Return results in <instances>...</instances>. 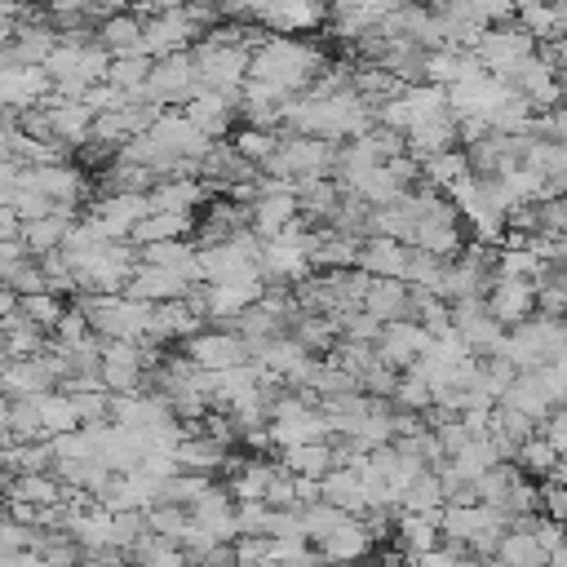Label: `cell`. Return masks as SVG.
Masks as SVG:
<instances>
[{
    "label": "cell",
    "mask_w": 567,
    "mask_h": 567,
    "mask_svg": "<svg viewBox=\"0 0 567 567\" xmlns=\"http://www.w3.org/2000/svg\"><path fill=\"white\" fill-rule=\"evenodd\" d=\"M279 465L288 470V474H297V478H323L328 470H332V443H306V447H288L284 456H279Z\"/></svg>",
    "instance_id": "14"
},
{
    "label": "cell",
    "mask_w": 567,
    "mask_h": 567,
    "mask_svg": "<svg viewBox=\"0 0 567 567\" xmlns=\"http://www.w3.org/2000/svg\"><path fill=\"white\" fill-rule=\"evenodd\" d=\"M536 53L549 62L554 80H558V84H563V93H567V35H563V40H554V44H540Z\"/></svg>",
    "instance_id": "18"
},
{
    "label": "cell",
    "mask_w": 567,
    "mask_h": 567,
    "mask_svg": "<svg viewBox=\"0 0 567 567\" xmlns=\"http://www.w3.org/2000/svg\"><path fill=\"white\" fill-rule=\"evenodd\" d=\"M368 545H372L368 527H363L359 518H346L332 536H323V540L315 545V554H319V563H323V567H346V563L363 558V554H368Z\"/></svg>",
    "instance_id": "9"
},
{
    "label": "cell",
    "mask_w": 567,
    "mask_h": 567,
    "mask_svg": "<svg viewBox=\"0 0 567 567\" xmlns=\"http://www.w3.org/2000/svg\"><path fill=\"white\" fill-rule=\"evenodd\" d=\"M408 244L399 239H381V235H368L359 244V257H354V270L372 275V279H403L408 275Z\"/></svg>",
    "instance_id": "7"
},
{
    "label": "cell",
    "mask_w": 567,
    "mask_h": 567,
    "mask_svg": "<svg viewBox=\"0 0 567 567\" xmlns=\"http://www.w3.org/2000/svg\"><path fill=\"white\" fill-rule=\"evenodd\" d=\"M137 97L151 102V106H173V102H190V97H199V80H195L190 49L151 62V75H146V84H142Z\"/></svg>",
    "instance_id": "2"
},
{
    "label": "cell",
    "mask_w": 567,
    "mask_h": 567,
    "mask_svg": "<svg viewBox=\"0 0 567 567\" xmlns=\"http://www.w3.org/2000/svg\"><path fill=\"white\" fill-rule=\"evenodd\" d=\"M483 306L509 332V328H518V323L532 319V310H536V284H527V279H492V288L483 292Z\"/></svg>",
    "instance_id": "5"
},
{
    "label": "cell",
    "mask_w": 567,
    "mask_h": 567,
    "mask_svg": "<svg viewBox=\"0 0 567 567\" xmlns=\"http://www.w3.org/2000/svg\"><path fill=\"white\" fill-rule=\"evenodd\" d=\"M195 226V217H182V213H146L137 226H133V244L137 248H151V244H173V239H182L186 230Z\"/></svg>",
    "instance_id": "11"
},
{
    "label": "cell",
    "mask_w": 567,
    "mask_h": 567,
    "mask_svg": "<svg viewBox=\"0 0 567 567\" xmlns=\"http://www.w3.org/2000/svg\"><path fill=\"white\" fill-rule=\"evenodd\" d=\"M501 408H509V412L527 416L532 425H545V421L554 416V403H549V394H545V385H540V377H536V372H518V377L505 385Z\"/></svg>",
    "instance_id": "8"
},
{
    "label": "cell",
    "mask_w": 567,
    "mask_h": 567,
    "mask_svg": "<svg viewBox=\"0 0 567 567\" xmlns=\"http://www.w3.org/2000/svg\"><path fill=\"white\" fill-rule=\"evenodd\" d=\"M71 230V213H53V217H40V221H27L22 226V248H31L35 257H53L62 248Z\"/></svg>",
    "instance_id": "13"
},
{
    "label": "cell",
    "mask_w": 567,
    "mask_h": 567,
    "mask_svg": "<svg viewBox=\"0 0 567 567\" xmlns=\"http://www.w3.org/2000/svg\"><path fill=\"white\" fill-rule=\"evenodd\" d=\"M182 359L195 363V368H204V372H230V368L248 363L252 354H248V341L239 332H230V328H204L190 341H182Z\"/></svg>",
    "instance_id": "3"
},
{
    "label": "cell",
    "mask_w": 567,
    "mask_h": 567,
    "mask_svg": "<svg viewBox=\"0 0 567 567\" xmlns=\"http://www.w3.org/2000/svg\"><path fill=\"white\" fill-rule=\"evenodd\" d=\"M182 115L213 142V137H221V133L230 128V120H235V102H230V97H217V93H199V97L186 102Z\"/></svg>",
    "instance_id": "10"
},
{
    "label": "cell",
    "mask_w": 567,
    "mask_h": 567,
    "mask_svg": "<svg viewBox=\"0 0 567 567\" xmlns=\"http://www.w3.org/2000/svg\"><path fill=\"white\" fill-rule=\"evenodd\" d=\"M532 540H536V549L549 558V554H558V549H563V540H567V527L540 514V518H536V527H532Z\"/></svg>",
    "instance_id": "16"
},
{
    "label": "cell",
    "mask_w": 567,
    "mask_h": 567,
    "mask_svg": "<svg viewBox=\"0 0 567 567\" xmlns=\"http://www.w3.org/2000/svg\"><path fill=\"white\" fill-rule=\"evenodd\" d=\"M443 514V509H439ZM439 514H399V540L412 558L421 554H434L443 545V532H439Z\"/></svg>",
    "instance_id": "12"
},
{
    "label": "cell",
    "mask_w": 567,
    "mask_h": 567,
    "mask_svg": "<svg viewBox=\"0 0 567 567\" xmlns=\"http://www.w3.org/2000/svg\"><path fill=\"white\" fill-rule=\"evenodd\" d=\"M377 350V359L390 368V372H408L425 350H430V332L416 323V319H399V323H385L381 328V341L372 346Z\"/></svg>",
    "instance_id": "4"
},
{
    "label": "cell",
    "mask_w": 567,
    "mask_h": 567,
    "mask_svg": "<svg viewBox=\"0 0 567 567\" xmlns=\"http://www.w3.org/2000/svg\"><path fill=\"white\" fill-rule=\"evenodd\" d=\"M514 465L532 478V483H540V478H549V470L558 465V456H554V447L540 439V434H532L523 447H518V456H514Z\"/></svg>",
    "instance_id": "15"
},
{
    "label": "cell",
    "mask_w": 567,
    "mask_h": 567,
    "mask_svg": "<svg viewBox=\"0 0 567 567\" xmlns=\"http://www.w3.org/2000/svg\"><path fill=\"white\" fill-rule=\"evenodd\" d=\"M563 554H567V540H563Z\"/></svg>",
    "instance_id": "19"
},
{
    "label": "cell",
    "mask_w": 567,
    "mask_h": 567,
    "mask_svg": "<svg viewBox=\"0 0 567 567\" xmlns=\"http://www.w3.org/2000/svg\"><path fill=\"white\" fill-rule=\"evenodd\" d=\"M323 53L306 40H288V35H266L252 53H248V80L284 89L292 97H301L315 80H319Z\"/></svg>",
    "instance_id": "1"
},
{
    "label": "cell",
    "mask_w": 567,
    "mask_h": 567,
    "mask_svg": "<svg viewBox=\"0 0 567 567\" xmlns=\"http://www.w3.org/2000/svg\"><path fill=\"white\" fill-rule=\"evenodd\" d=\"M363 310H368L377 323L412 319V315H416L412 284H403V279H372V284H368V292H363Z\"/></svg>",
    "instance_id": "6"
},
{
    "label": "cell",
    "mask_w": 567,
    "mask_h": 567,
    "mask_svg": "<svg viewBox=\"0 0 567 567\" xmlns=\"http://www.w3.org/2000/svg\"><path fill=\"white\" fill-rule=\"evenodd\" d=\"M540 439L554 447V456H558V461H567V412H563V408L540 425Z\"/></svg>",
    "instance_id": "17"
}]
</instances>
